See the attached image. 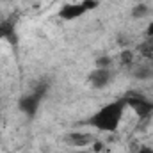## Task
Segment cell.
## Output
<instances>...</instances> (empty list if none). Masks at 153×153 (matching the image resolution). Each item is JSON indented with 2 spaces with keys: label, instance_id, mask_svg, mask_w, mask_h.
<instances>
[{
  "label": "cell",
  "instance_id": "obj_1",
  "mask_svg": "<svg viewBox=\"0 0 153 153\" xmlns=\"http://www.w3.org/2000/svg\"><path fill=\"white\" fill-rule=\"evenodd\" d=\"M123 107H125V100L123 102H116L111 105H105L100 112L93 116L91 125L103 130V132H114L119 125V119L123 114Z\"/></svg>",
  "mask_w": 153,
  "mask_h": 153
},
{
  "label": "cell",
  "instance_id": "obj_2",
  "mask_svg": "<svg viewBox=\"0 0 153 153\" xmlns=\"http://www.w3.org/2000/svg\"><path fill=\"white\" fill-rule=\"evenodd\" d=\"M125 103L130 105L139 117H148V116L153 112V103L148 102V100H146L144 96H141V94H128V96L125 98Z\"/></svg>",
  "mask_w": 153,
  "mask_h": 153
},
{
  "label": "cell",
  "instance_id": "obj_3",
  "mask_svg": "<svg viewBox=\"0 0 153 153\" xmlns=\"http://www.w3.org/2000/svg\"><path fill=\"white\" fill-rule=\"evenodd\" d=\"M39 102H41V98H39L38 94L36 93H30V94H27V96H23L20 100V109L27 116H34L38 112Z\"/></svg>",
  "mask_w": 153,
  "mask_h": 153
},
{
  "label": "cell",
  "instance_id": "obj_4",
  "mask_svg": "<svg viewBox=\"0 0 153 153\" xmlns=\"http://www.w3.org/2000/svg\"><path fill=\"white\" fill-rule=\"evenodd\" d=\"M89 80H91V84L94 87H105L111 82V71H109V68H98V70H94L89 75Z\"/></svg>",
  "mask_w": 153,
  "mask_h": 153
},
{
  "label": "cell",
  "instance_id": "obj_5",
  "mask_svg": "<svg viewBox=\"0 0 153 153\" xmlns=\"http://www.w3.org/2000/svg\"><path fill=\"white\" fill-rule=\"evenodd\" d=\"M85 13V7L82 4H70V5H64L61 9V18L64 20H75L78 16H82Z\"/></svg>",
  "mask_w": 153,
  "mask_h": 153
},
{
  "label": "cell",
  "instance_id": "obj_6",
  "mask_svg": "<svg viewBox=\"0 0 153 153\" xmlns=\"http://www.w3.org/2000/svg\"><path fill=\"white\" fill-rule=\"evenodd\" d=\"M14 34H16V32H14V23H13V22H9V20L0 22V38L9 39L11 43H14V41H16V36H14Z\"/></svg>",
  "mask_w": 153,
  "mask_h": 153
},
{
  "label": "cell",
  "instance_id": "obj_7",
  "mask_svg": "<svg viewBox=\"0 0 153 153\" xmlns=\"http://www.w3.org/2000/svg\"><path fill=\"white\" fill-rule=\"evenodd\" d=\"M70 143L75 146H85L91 143V137H87L84 134H70Z\"/></svg>",
  "mask_w": 153,
  "mask_h": 153
},
{
  "label": "cell",
  "instance_id": "obj_8",
  "mask_svg": "<svg viewBox=\"0 0 153 153\" xmlns=\"http://www.w3.org/2000/svg\"><path fill=\"white\" fill-rule=\"evenodd\" d=\"M152 73H153V70L148 64H144V66H141V68L135 70V76L137 78H148V76H152Z\"/></svg>",
  "mask_w": 153,
  "mask_h": 153
},
{
  "label": "cell",
  "instance_id": "obj_9",
  "mask_svg": "<svg viewBox=\"0 0 153 153\" xmlns=\"http://www.w3.org/2000/svg\"><path fill=\"white\" fill-rule=\"evenodd\" d=\"M139 50H141V53H143L144 57L153 59V43H152V41H148V43L141 45V46H139Z\"/></svg>",
  "mask_w": 153,
  "mask_h": 153
},
{
  "label": "cell",
  "instance_id": "obj_10",
  "mask_svg": "<svg viewBox=\"0 0 153 153\" xmlns=\"http://www.w3.org/2000/svg\"><path fill=\"white\" fill-rule=\"evenodd\" d=\"M121 64L126 66V68L134 64V53H132L130 50H125V52L121 53Z\"/></svg>",
  "mask_w": 153,
  "mask_h": 153
},
{
  "label": "cell",
  "instance_id": "obj_11",
  "mask_svg": "<svg viewBox=\"0 0 153 153\" xmlns=\"http://www.w3.org/2000/svg\"><path fill=\"white\" fill-rule=\"evenodd\" d=\"M132 14H134V18H143V16H146L148 14V7L146 5H135L134 7V11H132Z\"/></svg>",
  "mask_w": 153,
  "mask_h": 153
},
{
  "label": "cell",
  "instance_id": "obj_12",
  "mask_svg": "<svg viewBox=\"0 0 153 153\" xmlns=\"http://www.w3.org/2000/svg\"><path fill=\"white\" fill-rule=\"evenodd\" d=\"M82 5L85 7V11H89V9H94V7L98 5V2H96V0H84Z\"/></svg>",
  "mask_w": 153,
  "mask_h": 153
},
{
  "label": "cell",
  "instance_id": "obj_13",
  "mask_svg": "<svg viewBox=\"0 0 153 153\" xmlns=\"http://www.w3.org/2000/svg\"><path fill=\"white\" fill-rule=\"evenodd\" d=\"M109 64H111L109 57H100L98 59V68H109Z\"/></svg>",
  "mask_w": 153,
  "mask_h": 153
},
{
  "label": "cell",
  "instance_id": "obj_14",
  "mask_svg": "<svg viewBox=\"0 0 153 153\" xmlns=\"http://www.w3.org/2000/svg\"><path fill=\"white\" fill-rule=\"evenodd\" d=\"M137 153H153L152 148H148V146H143V148H139V152Z\"/></svg>",
  "mask_w": 153,
  "mask_h": 153
},
{
  "label": "cell",
  "instance_id": "obj_15",
  "mask_svg": "<svg viewBox=\"0 0 153 153\" xmlns=\"http://www.w3.org/2000/svg\"><path fill=\"white\" fill-rule=\"evenodd\" d=\"M146 34H148V38H153V22L148 25V30H146Z\"/></svg>",
  "mask_w": 153,
  "mask_h": 153
},
{
  "label": "cell",
  "instance_id": "obj_16",
  "mask_svg": "<svg viewBox=\"0 0 153 153\" xmlns=\"http://www.w3.org/2000/svg\"><path fill=\"white\" fill-rule=\"evenodd\" d=\"M75 153H87V152H75Z\"/></svg>",
  "mask_w": 153,
  "mask_h": 153
}]
</instances>
